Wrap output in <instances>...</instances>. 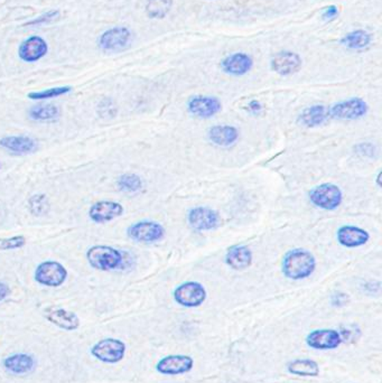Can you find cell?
Wrapping results in <instances>:
<instances>
[{"label":"cell","mask_w":382,"mask_h":383,"mask_svg":"<svg viewBox=\"0 0 382 383\" xmlns=\"http://www.w3.org/2000/svg\"><path fill=\"white\" fill-rule=\"evenodd\" d=\"M315 256L305 249L287 251L282 260V272L289 281H303L313 275L316 270Z\"/></svg>","instance_id":"1"},{"label":"cell","mask_w":382,"mask_h":383,"mask_svg":"<svg viewBox=\"0 0 382 383\" xmlns=\"http://www.w3.org/2000/svg\"><path fill=\"white\" fill-rule=\"evenodd\" d=\"M87 263L100 272H112L120 269L124 263V254L110 245H94L87 251Z\"/></svg>","instance_id":"2"},{"label":"cell","mask_w":382,"mask_h":383,"mask_svg":"<svg viewBox=\"0 0 382 383\" xmlns=\"http://www.w3.org/2000/svg\"><path fill=\"white\" fill-rule=\"evenodd\" d=\"M310 203L324 211H335L343 202V192L333 183H322L308 193Z\"/></svg>","instance_id":"3"},{"label":"cell","mask_w":382,"mask_h":383,"mask_svg":"<svg viewBox=\"0 0 382 383\" xmlns=\"http://www.w3.org/2000/svg\"><path fill=\"white\" fill-rule=\"evenodd\" d=\"M127 236L138 243H156L165 238L166 230L156 221L142 220L128 226Z\"/></svg>","instance_id":"4"},{"label":"cell","mask_w":382,"mask_h":383,"mask_svg":"<svg viewBox=\"0 0 382 383\" xmlns=\"http://www.w3.org/2000/svg\"><path fill=\"white\" fill-rule=\"evenodd\" d=\"M206 297V289L199 281H187L178 285L173 292L175 302L185 308L200 307L204 304Z\"/></svg>","instance_id":"5"},{"label":"cell","mask_w":382,"mask_h":383,"mask_svg":"<svg viewBox=\"0 0 382 383\" xmlns=\"http://www.w3.org/2000/svg\"><path fill=\"white\" fill-rule=\"evenodd\" d=\"M67 268L62 263L54 260H47L37 265L34 272V279L43 286L56 288L67 281Z\"/></svg>","instance_id":"6"},{"label":"cell","mask_w":382,"mask_h":383,"mask_svg":"<svg viewBox=\"0 0 382 383\" xmlns=\"http://www.w3.org/2000/svg\"><path fill=\"white\" fill-rule=\"evenodd\" d=\"M369 111L368 103L361 98H350L335 103L328 108L330 119L337 120H358Z\"/></svg>","instance_id":"7"},{"label":"cell","mask_w":382,"mask_h":383,"mask_svg":"<svg viewBox=\"0 0 382 383\" xmlns=\"http://www.w3.org/2000/svg\"><path fill=\"white\" fill-rule=\"evenodd\" d=\"M127 347L125 342L118 338H105L96 342L91 347V354L101 362L115 364L120 362L126 355Z\"/></svg>","instance_id":"8"},{"label":"cell","mask_w":382,"mask_h":383,"mask_svg":"<svg viewBox=\"0 0 382 383\" xmlns=\"http://www.w3.org/2000/svg\"><path fill=\"white\" fill-rule=\"evenodd\" d=\"M133 41V34L124 26L110 28L101 34L98 40L100 49L110 53H119L129 47Z\"/></svg>","instance_id":"9"},{"label":"cell","mask_w":382,"mask_h":383,"mask_svg":"<svg viewBox=\"0 0 382 383\" xmlns=\"http://www.w3.org/2000/svg\"><path fill=\"white\" fill-rule=\"evenodd\" d=\"M187 108L190 115L195 118L211 119L220 113L222 102L217 97L198 94L189 99Z\"/></svg>","instance_id":"10"},{"label":"cell","mask_w":382,"mask_h":383,"mask_svg":"<svg viewBox=\"0 0 382 383\" xmlns=\"http://www.w3.org/2000/svg\"><path fill=\"white\" fill-rule=\"evenodd\" d=\"M187 222L193 229L203 232L217 229L220 226L221 217L213 208L209 206H195L187 212Z\"/></svg>","instance_id":"11"},{"label":"cell","mask_w":382,"mask_h":383,"mask_svg":"<svg viewBox=\"0 0 382 383\" xmlns=\"http://www.w3.org/2000/svg\"><path fill=\"white\" fill-rule=\"evenodd\" d=\"M307 347L314 350L328 351L335 350L340 347L343 340L340 332L337 329H315L307 334L305 338Z\"/></svg>","instance_id":"12"},{"label":"cell","mask_w":382,"mask_h":383,"mask_svg":"<svg viewBox=\"0 0 382 383\" xmlns=\"http://www.w3.org/2000/svg\"><path fill=\"white\" fill-rule=\"evenodd\" d=\"M194 368V360L190 355L173 354L164 356L156 364V371L164 375H181Z\"/></svg>","instance_id":"13"},{"label":"cell","mask_w":382,"mask_h":383,"mask_svg":"<svg viewBox=\"0 0 382 383\" xmlns=\"http://www.w3.org/2000/svg\"><path fill=\"white\" fill-rule=\"evenodd\" d=\"M125 208L115 201H99L91 206L87 212L90 220L94 223H107L124 215Z\"/></svg>","instance_id":"14"},{"label":"cell","mask_w":382,"mask_h":383,"mask_svg":"<svg viewBox=\"0 0 382 383\" xmlns=\"http://www.w3.org/2000/svg\"><path fill=\"white\" fill-rule=\"evenodd\" d=\"M303 60L301 56L292 51L279 52L271 58L270 67L275 73L282 76H293L301 69Z\"/></svg>","instance_id":"15"},{"label":"cell","mask_w":382,"mask_h":383,"mask_svg":"<svg viewBox=\"0 0 382 383\" xmlns=\"http://www.w3.org/2000/svg\"><path fill=\"white\" fill-rule=\"evenodd\" d=\"M337 239L342 247L354 249L367 245L370 240V233L360 226L346 224L337 229Z\"/></svg>","instance_id":"16"},{"label":"cell","mask_w":382,"mask_h":383,"mask_svg":"<svg viewBox=\"0 0 382 383\" xmlns=\"http://www.w3.org/2000/svg\"><path fill=\"white\" fill-rule=\"evenodd\" d=\"M48 52L46 41L42 37L32 36L19 45V56L21 61L34 63L44 58Z\"/></svg>","instance_id":"17"},{"label":"cell","mask_w":382,"mask_h":383,"mask_svg":"<svg viewBox=\"0 0 382 383\" xmlns=\"http://www.w3.org/2000/svg\"><path fill=\"white\" fill-rule=\"evenodd\" d=\"M253 67V58L246 53H233L221 62L223 72L232 76H246Z\"/></svg>","instance_id":"18"},{"label":"cell","mask_w":382,"mask_h":383,"mask_svg":"<svg viewBox=\"0 0 382 383\" xmlns=\"http://www.w3.org/2000/svg\"><path fill=\"white\" fill-rule=\"evenodd\" d=\"M208 138L213 145L219 147H231L238 142L240 131L230 124H217L208 131Z\"/></svg>","instance_id":"19"},{"label":"cell","mask_w":382,"mask_h":383,"mask_svg":"<svg viewBox=\"0 0 382 383\" xmlns=\"http://www.w3.org/2000/svg\"><path fill=\"white\" fill-rule=\"evenodd\" d=\"M45 318L64 331H76L80 327V318L73 311L64 308H47L45 311Z\"/></svg>","instance_id":"20"},{"label":"cell","mask_w":382,"mask_h":383,"mask_svg":"<svg viewBox=\"0 0 382 383\" xmlns=\"http://www.w3.org/2000/svg\"><path fill=\"white\" fill-rule=\"evenodd\" d=\"M0 147L15 155L34 154L37 151L36 140L28 136H5L0 138Z\"/></svg>","instance_id":"21"},{"label":"cell","mask_w":382,"mask_h":383,"mask_svg":"<svg viewBox=\"0 0 382 383\" xmlns=\"http://www.w3.org/2000/svg\"><path fill=\"white\" fill-rule=\"evenodd\" d=\"M253 251L248 245H235L226 250V263L237 272L246 270L253 263Z\"/></svg>","instance_id":"22"},{"label":"cell","mask_w":382,"mask_h":383,"mask_svg":"<svg viewBox=\"0 0 382 383\" xmlns=\"http://www.w3.org/2000/svg\"><path fill=\"white\" fill-rule=\"evenodd\" d=\"M328 119H330L328 108L323 106V105H314V106L304 109L299 113L297 122L301 124V127L312 129V128H317L319 126H322Z\"/></svg>","instance_id":"23"},{"label":"cell","mask_w":382,"mask_h":383,"mask_svg":"<svg viewBox=\"0 0 382 383\" xmlns=\"http://www.w3.org/2000/svg\"><path fill=\"white\" fill-rule=\"evenodd\" d=\"M3 364L10 373L28 374L35 370L36 361L30 354L15 353L5 358Z\"/></svg>","instance_id":"24"},{"label":"cell","mask_w":382,"mask_h":383,"mask_svg":"<svg viewBox=\"0 0 382 383\" xmlns=\"http://www.w3.org/2000/svg\"><path fill=\"white\" fill-rule=\"evenodd\" d=\"M287 371L297 377H315L319 374V365L314 360L296 359L287 364Z\"/></svg>","instance_id":"25"},{"label":"cell","mask_w":382,"mask_h":383,"mask_svg":"<svg viewBox=\"0 0 382 383\" xmlns=\"http://www.w3.org/2000/svg\"><path fill=\"white\" fill-rule=\"evenodd\" d=\"M372 36L370 33H368L367 30H357L344 35L341 39V45L349 50H354V51H361V50L367 49L370 45Z\"/></svg>","instance_id":"26"},{"label":"cell","mask_w":382,"mask_h":383,"mask_svg":"<svg viewBox=\"0 0 382 383\" xmlns=\"http://www.w3.org/2000/svg\"><path fill=\"white\" fill-rule=\"evenodd\" d=\"M30 118L36 121H55L60 117V109L53 103H39L30 109Z\"/></svg>","instance_id":"27"},{"label":"cell","mask_w":382,"mask_h":383,"mask_svg":"<svg viewBox=\"0 0 382 383\" xmlns=\"http://www.w3.org/2000/svg\"><path fill=\"white\" fill-rule=\"evenodd\" d=\"M172 6L173 0H147L146 14L151 19H165Z\"/></svg>","instance_id":"28"},{"label":"cell","mask_w":382,"mask_h":383,"mask_svg":"<svg viewBox=\"0 0 382 383\" xmlns=\"http://www.w3.org/2000/svg\"><path fill=\"white\" fill-rule=\"evenodd\" d=\"M118 186L126 193H137L142 190L144 182L137 174H124L118 179Z\"/></svg>","instance_id":"29"},{"label":"cell","mask_w":382,"mask_h":383,"mask_svg":"<svg viewBox=\"0 0 382 383\" xmlns=\"http://www.w3.org/2000/svg\"><path fill=\"white\" fill-rule=\"evenodd\" d=\"M72 91V88L69 85L65 87H56V88L46 89L43 91H35V92H30L28 94V99L30 100H47L53 99V98L61 97L64 94H70Z\"/></svg>","instance_id":"30"},{"label":"cell","mask_w":382,"mask_h":383,"mask_svg":"<svg viewBox=\"0 0 382 383\" xmlns=\"http://www.w3.org/2000/svg\"><path fill=\"white\" fill-rule=\"evenodd\" d=\"M28 206H30V212L35 217H41V215H45L48 210L47 197L44 194L34 195L28 201Z\"/></svg>","instance_id":"31"},{"label":"cell","mask_w":382,"mask_h":383,"mask_svg":"<svg viewBox=\"0 0 382 383\" xmlns=\"http://www.w3.org/2000/svg\"><path fill=\"white\" fill-rule=\"evenodd\" d=\"M28 243V239L24 236H14L10 238L0 240V249L1 250H15L21 249Z\"/></svg>","instance_id":"32"},{"label":"cell","mask_w":382,"mask_h":383,"mask_svg":"<svg viewBox=\"0 0 382 383\" xmlns=\"http://www.w3.org/2000/svg\"><path fill=\"white\" fill-rule=\"evenodd\" d=\"M60 16V12L59 10H51V12H45L43 15L39 16L37 19H33V21H28V25H44L51 23V21H55V19H59Z\"/></svg>","instance_id":"33"},{"label":"cell","mask_w":382,"mask_h":383,"mask_svg":"<svg viewBox=\"0 0 382 383\" xmlns=\"http://www.w3.org/2000/svg\"><path fill=\"white\" fill-rule=\"evenodd\" d=\"M337 16H339V10H337V7L335 6V5L325 7L324 10H322V19L325 21H335Z\"/></svg>","instance_id":"34"},{"label":"cell","mask_w":382,"mask_h":383,"mask_svg":"<svg viewBox=\"0 0 382 383\" xmlns=\"http://www.w3.org/2000/svg\"><path fill=\"white\" fill-rule=\"evenodd\" d=\"M349 302V296L344 293H335V295L331 297V304L332 306L335 307H342V306H346Z\"/></svg>","instance_id":"35"},{"label":"cell","mask_w":382,"mask_h":383,"mask_svg":"<svg viewBox=\"0 0 382 383\" xmlns=\"http://www.w3.org/2000/svg\"><path fill=\"white\" fill-rule=\"evenodd\" d=\"M10 295V288L6 283L0 281V303L5 300V299Z\"/></svg>","instance_id":"36"},{"label":"cell","mask_w":382,"mask_h":383,"mask_svg":"<svg viewBox=\"0 0 382 383\" xmlns=\"http://www.w3.org/2000/svg\"><path fill=\"white\" fill-rule=\"evenodd\" d=\"M249 108L250 110H253V111L258 112L262 110V105H260L258 101H251V102L249 103Z\"/></svg>","instance_id":"37"},{"label":"cell","mask_w":382,"mask_h":383,"mask_svg":"<svg viewBox=\"0 0 382 383\" xmlns=\"http://www.w3.org/2000/svg\"><path fill=\"white\" fill-rule=\"evenodd\" d=\"M380 177H381V172H379V174H378V185H379V186H381V182H380Z\"/></svg>","instance_id":"38"},{"label":"cell","mask_w":382,"mask_h":383,"mask_svg":"<svg viewBox=\"0 0 382 383\" xmlns=\"http://www.w3.org/2000/svg\"><path fill=\"white\" fill-rule=\"evenodd\" d=\"M0 168H1V164H0Z\"/></svg>","instance_id":"39"}]
</instances>
